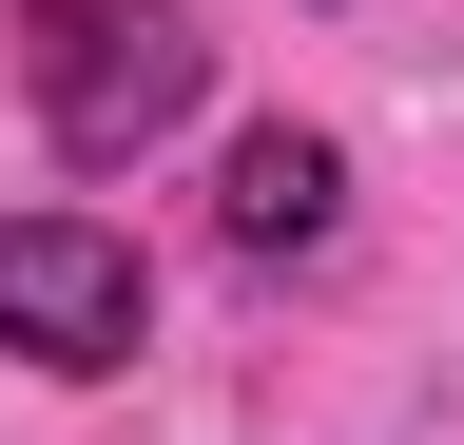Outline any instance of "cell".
<instances>
[{
	"label": "cell",
	"instance_id": "3957f363",
	"mask_svg": "<svg viewBox=\"0 0 464 445\" xmlns=\"http://www.w3.org/2000/svg\"><path fill=\"white\" fill-rule=\"evenodd\" d=\"M213 233L252 252V271L329 252V233H348V155H329L310 117H252V136H232V175H213Z\"/></svg>",
	"mask_w": 464,
	"mask_h": 445
},
{
	"label": "cell",
	"instance_id": "6da1fadb",
	"mask_svg": "<svg viewBox=\"0 0 464 445\" xmlns=\"http://www.w3.org/2000/svg\"><path fill=\"white\" fill-rule=\"evenodd\" d=\"M194 97H213L194 0H20V117L58 136V175H136Z\"/></svg>",
	"mask_w": 464,
	"mask_h": 445
},
{
	"label": "cell",
	"instance_id": "7a4b0ae2",
	"mask_svg": "<svg viewBox=\"0 0 464 445\" xmlns=\"http://www.w3.org/2000/svg\"><path fill=\"white\" fill-rule=\"evenodd\" d=\"M0 349H20L39 387L136 368V349H155V252L116 233V213H78V194L0 213Z\"/></svg>",
	"mask_w": 464,
	"mask_h": 445
}]
</instances>
